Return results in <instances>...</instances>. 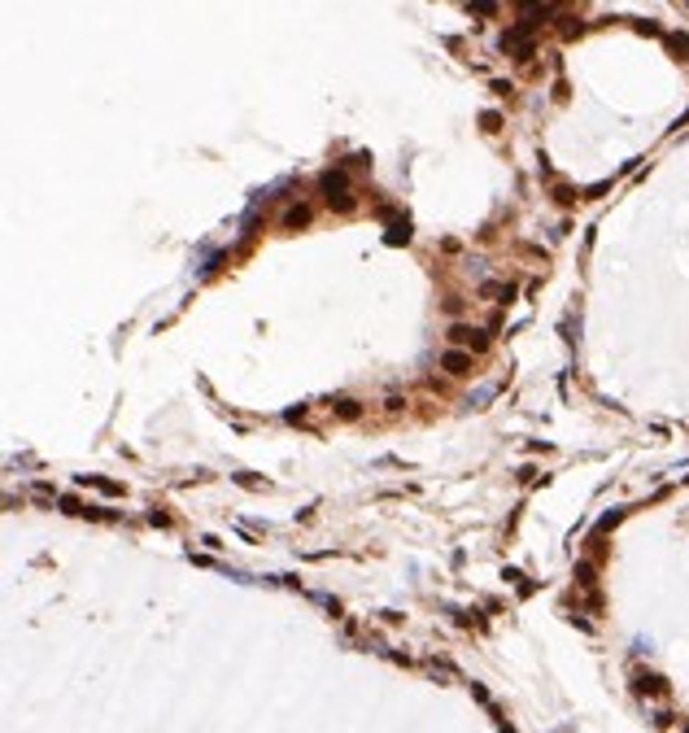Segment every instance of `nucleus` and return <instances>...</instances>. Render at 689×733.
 I'll list each match as a JSON object with an SVG mask.
<instances>
[{
    "label": "nucleus",
    "mask_w": 689,
    "mask_h": 733,
    "mask_svg": "<svg viewBox=\"0 0 689 733\" xmlns=\"http://www.w3.org/2000/svg\"><path fill=\"white\" fill-rule=\"evenodd\" d=\"M323 192H328V201H332V192H336V205L344 210L354 197H349V179H344V171H336V175H323Z\"/></svg>",
    "instance_id": "nucleus-1"
},
{
    "label": "nucleus",
    "mask_w": 689,
    "mask_h": 733,
    "mask_svg": "<svg viewBox=\"0 0 689 733\" xmlns=\"http://www.w3.org/2000/svg\"><path fill=\"white\" fill-rule=\"evenodd\" d=\"M445 371L449 376H467L471 371V354H445Z\"/></svg>",
    "instance_id": "nucleus-2"
}]
</instances>
